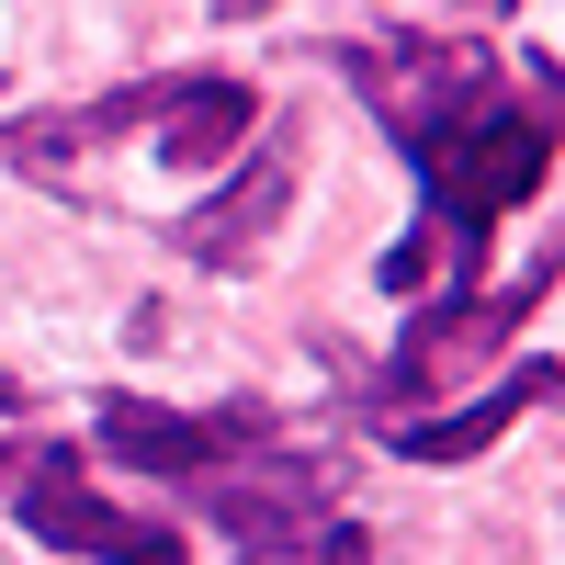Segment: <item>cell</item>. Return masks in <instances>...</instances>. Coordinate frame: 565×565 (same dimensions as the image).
Listing matches in <instances>:
<instances>
[{
  "mask_svg": "<svg viewBox=\"0 0 565 565\" xmlns=\"http://www.w3.org/2000/svg\"><path fill=\"white\" fill-rule=\"evenodd\" d=\"M543 159H554V114L543 103L521 114L509 90L487 114H463L452 136H430V148H418V170H430V249L463 260L521 193H543Z\"/></svg>",
  "mask_w": 565,
  "mask_h": 565,
  "instance_id": "obj_1",
  "label": "cell"
},
{
  "mask_svg": "<svg viewBox=\"0 0 565 565\" xmlns=\"http://www.w3.org/2000/svg\"><path fill=\"white\" fill-rule=\"evenodd\" d=\"M351 79H362V103L385 114L407 148H430V136H452L463 114H487V103H498V57H487V45H430V34L362 45Z\"/></svg>",
  "mask_w": 565,
  "mask_h": 565,
  "instance_id": "obj_2",
  "label": "cell"
},
{
  "mask_svg": "<svg viewBox=\"0 0 565 565\" xmlns=\"http://www.w3.org/2000/svg\"><path fill=\"white\" fill-rule=\"evenodd\" d=\"M12 498H23V532L57 543V554H90V565H181V532H148V521H125V509H103V498L79 487L68 452L23 463Z\"/></svg>",
  "mask_w": 565,
  "mask_h": 565,
  "instance_id": "obj_3",
  "label": "cell"
},
{
  "mask_svg": "<svg viewBox=\"0 0 565 565\" xmlns=\"http://www.w3.org/2000/svg\"><path fill=\"white\" fill-rule=\"evenodd\" d=\"M103 452L136 463V476H215V463L260 452V418H181V407H148V396H103Z\"/></svg>",
  "mask_w": 565,
  "mask_h": 565,
  "instance_id": "obj_4",
  "label": "cell"
},
{
  "mask_svg": "<svg viewBox=\"0 0 565 565\" xmlns=\"http://www.w3.org/2000/svg\"><path fill=\"white\" fill-rule=\"evenodd\" d=\"M521 306H543V271L521 282V295H476V306H430V317H418L407 328V340H396V362H385V385L396 396H418V385H463V373H476L498 340H521Z\"/></svg>",
  "mask_w": 565,
  "mask_h": 565,
  "instance_id": "obj_5",
  "label": "cell"
},
{
  "mask_svg": "<svg viewBox=\"0 0 565 565\" xmlns=\"http://www.w3.org/2000/svg\"><path fill=\"white\" fill-rule=\"evenodd\" d=\"M282 204H295V170H282V148H260V159H249V181H226L204 215H181V249L215 260V271H238V260L271 238V215H282Z\"/></svg>",
  "mask_w": 565,
  "mask_h": 565,
  "instance_id": "obj_6",
  "label": "cell"
},
{
  "mask_svg": "<svg viewBox=\"0 0 565 565\" xmlns=\"http://www.w3.org/2000/svg\"><path fill=\"white\" fill-rule=\"evenodd\" d=\"M249 90L238 79H159V159L170 170H215L226 148L249 136Z\"/></svg>",
  "mask_w": 565,
  "mask_h": 565,
  "instance_id": "obj_7",
  "label": "cell"
},
{
  "mask_svg": "<svg viewBox=\"0 0 565 565\" xmlns=\"http://www.w3.org/2000/svg\"><path fill=\"white\" fill-rule=\"evenodd\" d=\"M554 396V362H532V373H509V385H487L476 407H452V418H407V441L396 452H418V463H463V452H487L521 407H543Z\"/></svg>",
  "mask_w": 565,
  "mask_h": 565,
  "instance_id": "obj_8",
  "label": "cell"
},
{
  "mask_svg": "<svg viewBox=\"0 0 565 565\" xmlns=\"http://www.w3.org/2000/svg\"><path fill=\"white\" fill-rule=\"evenodd\" d=\"M0 407H23V373H12V362H0Z\"/></svg>",
  "mask_w": 565,
  "mask_h": 565,
  "instance_id": "obj_9",
  "label": "cell"
}]
</instances>
